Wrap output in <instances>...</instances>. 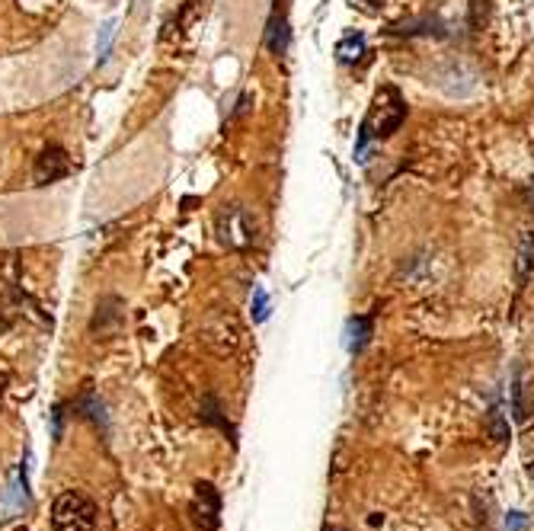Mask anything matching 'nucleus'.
I'll return each mask as SVG.
<instances>
[{
	"label": "nucleus",
	"instance_id": "1",
	"mask_svg": "<svg viewBox=\"0 0 534 531\" xmlns=\"http://www.w3.org/2000/svg\"><path fill=\"white\" fill-rule=\"evenodd\" d=\"M406 119V103L404 97H400L394 87H381V90L374 93L371 106H368V115L365 122H362L359 129V148H355V154H365L368 141H388L394 131L404 125ZM365 160V157H362Z\"/></svg>",
	"mask_w": 534,
	"mask_h": 531
},
{
	"label": "nucleus",
	"instance_id": "2",
	"mask_svg": "<svg viewBox=\"0 0 534 531\" xmlns=\"http://www.w3.org/2000/svg\"><path fill=\"white\" fill-rule=\"evenodd\" d=\"M100 509L80 490H64L52 506V528L54 531H96Z\"/></svg>",
	"mask_w": 534,
	"mask_h": 531
},
{
	"label": "nucleus",
	"instance_id": "3",
	"mask_svg": "<svg viewBox=\"0 0 534 531\" xmlns=\"http://www.w3.org/2000/svg\"><path fill=\"white\" fill-rule=\"evenodd\" d=\"M214 228H218V240H221L224 247H230V250H246V247L256 243L253 218L240 206L224 208V212L218 215V224H214Z\"/></svg>",
	"mask_w": 534,
	"mask_h": 531
},
{
	"label": "nucleus",
	"instance_id": "4",
	"mask_svg": "<svg viewBox=\"0 0 534 531\" xmlns=\"http://www.w3.org/2000/svg\"><path fill=\"white\" fill-rule=\"evenodd\" d=\"M125 326V301L119 295H106L100 298L96 311L90 317V333L96 340H113V336L122 333Z\"/></svg>",
	"mask_w": 534,
	"mask_h": 531
},
{
	"label": "nucleus",
	"instance_id": "5",
	"mask_svg": "<svg viewBox=\"0 0 534 531\" xmlns=\"http://www.w3.org/2000/svg\"><path fill=\"white\" fill-rule=\"evenodd\" d=\"M74 164H71V154L62 145H48L42 148V154L36 157V167H32V180L36 186H52V182L71 176Z\"/></svg>",
	"mask_w": 534,
	"mask_h": 531
},
{
	"label": "nucleus",
	"instance_id": "6",
	"mask_svg": "<svg viewBox=\"0 0 534 531\" xmlns=\"http://www.w3.org/2000/svg\"><path fill=\"white\" fill-rule=\"evenodd\" d=\"M192 516L202 531H214L221 525V496L208 480L196 484V496H192Z\"/></svg>",
	"mask_w": 534,
	"mask_h": 531
},
{
	"label": "nucleus",
	"instance_id": "7",
	"mask_svg": "<svg viewBox=\"0 0 534 531\" xmlns=\"http://www.w3.org/2000/svg\"><path fill=\"white\" fill-rule=\"evenodd\" d=\"M291 46V23H288V0H275L272 13H269V23H266V48L275 55V58H282Z\"/></svg>",
	"mask_w": 534,
	"mask_h": 531
},
{
	"label": "nucleus",
	"instance_id": "8",
	"mask_svg": "<svg viewBox=\"0 0 534 531\" xmlns=\"http://www.w3.org/2000/svg\"><path fill=\"white\" fill-rule=\"evenodd\" d=\"M368 336H371V320H368V317H352L349 324H346V350L362 352L368 346Z\"/></svg>",
	"mask_w": 534,
	"mask_h": 531
},
{
	"label": "nucleus",
	"instance_id": "9",
	"mask_svg": "<svg viewBox=\"0 0 534 531\" xmlns=\"http://www.w3.org/2000/svg\"><path fill=\"white\" fill-rule=\"evenodd\" d=\"M365 55V36L362 32H349L336 42V58L343 61V64H352V61H359Z\"/></svg>",
	"mask_w": 534,
	"mask_h": 531
},
{
	"label": "nucleus",
	"instance_id": "10",
	"mask_svg": "<svg viewBox=\"0 0 534 531\" xmlns=\"http://www.w3.org/2000/svg\"><path fill=\"white\" fill-rule=\"evenodd\" d=\"M489 429H493V439L496 442H505V435H509V429H505V423H503V410H499V407L489 410Z\"/></svg>",
	"mask_w": 534,
	"mask_h": 531
},
{
	"label": "nucleus",
	"instance_id": "11",
	"mask_svg": "<svg viewBox=\"0 0 534 531\" xmlns=\"http://www.w3.org/2000/svg\"><path fill=\"white\" fill-rule=\"evenodd\" d=\"M253 311H256V320H266L269 317V295H266V289L253 291Z\"/></svg>",
	"mask_w": 534,
	"mask_h": 531
},
{
	"label": "nucleus",
	"instance_id": "12",
	"mask_svg": "<svg viewBox=\"0 0 534 531\" xmlns=\"http://www.w3.org/2000/svg\"><path fill=\"white\" fill-rule=\"evenodd\" d=\"M505 531H528L525 512H509V516H505Z\"/></svg>",
	"mask_w": 534,
	"mask_h": 531
},
{
	"label": "nucleus",
	"instance_id": "13",
	"mask_svg": "<svg viewBox=\"0 0 534 531\" xmlns=\"http://www.w3.org/2000/svg\"><path fill=\"white\" fill-rule=\"evenodd\" d=\"M7 387H10V375L0 368V407H4V397H7Z\"/></svg>",
	"mask_w": 534,
	"mask_h": 531
},
{
	"label": "nucleus",
	"instance_id": "14",
	"mask_svg": "<svg viewBox=\"0 0 534 531\" xmlns=\"http://www.w3.org/2000/svg\"><path fill=\"white\" fill-rule=\"evenodd\" d=\"M352 4H355V0H352ZM359 4L365 10H378V4H381V0H359Z\"/></svg>",
	"mask_w": 534,
	"mask_h": 531
},
{
	"label": "nucleus",
	"instance_id": "15",
	"mask_svg": "<svg viewBox=\"0 0 534 531\" xmlns=\"http://www.w3.org/2000/svg\"><path fill=\"white\" fill-rule=\"evenodd\" d=\"M528 474H531V480H534V464H531V468H528Z\"/></svg>",
	"mask_w": 534,
	"mask_h": 531
},
{
	"label": "nucleus",
	"instance_id": "16",
	"mask_svg": "<svg viewBox=\"0 0 534 531\" xmlns=\"http://www.w3.org/2000/svg\"><path fill=\"white\" fill-rule=\"evenodd\" d=\"M327 531H343V528H327Z\"/></svg>",
	"mask_w": 534,
	"mask_h": 531
}]
</instances>
